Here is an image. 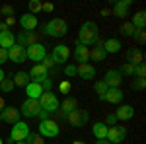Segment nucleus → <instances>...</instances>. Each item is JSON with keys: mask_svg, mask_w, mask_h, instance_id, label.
<instances>
[{"mask_svg": "<svg viewBox=\"0 0 146 144\" xmlns=\"http://www.w3.org/2000/svg\"><path fill=\"white\" fill-rule=\"evenodd\" d=\"M100 37L98 33V25L96 22H84L82 23V27H80L78 31V45H84V47H92V45L96 43V39Z\"/></svg>", "mask_w": 146, "mask_h": 144, "instance_id": "1", "label": "nucleus"}, {"mask_svg": "<svg viewBox=\"0 0 146 144\" xmlns=\"http://www.w3.org/2000/svg\"><path fill=\"white\" fill-rule=\"evenodd\" d=\"M68 31V23L60 18H53L43 25V33L49 37H64Z\"/></svg>", "mask_w": 146, "mask_h": 144, "instance_id": "2", "label": "nucleus"}, {"mask_svg": "<svg viewBox=\"0 0 146 144\" xmlns=\"http://www.w3.org/2000/svg\"><path fill=\"white\" fill-rule=\"evenodd\" d=\"M39 134L43 138H56L58 133H60V127L58 123L53 121V119H47V121H39V127H37Z\"/></svg>", "mask_w": 146, "mask_h": 144, "instance_id": "3", "label": "nucleus"}, {"mask_svg": "<svg viewBox=\"0 0 146 144\" xmlns=\"http://www.w3.org/2000/svg\"><path fill=\"white\" fill-rule=\"evenodd\" d=\"M39 103H41V109L47 111V113L51 115V113H56V111H58V103H60V101L56 100V96L53 92H43L41 98H39Z\"/></svg>", "mask_w": 146, "mask_h": 144, "instance_id": "4", "label": "nucleus"}, {"mask_svg": "<svg viewBox=\"0 0 146 144\" xmlns=\"http://www.w3.org/2000/svg\"><path fill=\"white\" fill-rule=\"evenodd\" d=\"M29 133H31L29 131V125L25 121H18L10 131V140L12 142H25V138H27Z\"/></svg>", "mask_w": 146, "mask_h": 144, "instance_id": "5", "label": "nucleus"}, {"mask_svg": "<svg viewBox=\"0 0 146 144\" xmlns=\"http://www.w3.org/2000/svg\"><path fill=\"white\" fill-rule=\"evenodd\" d=\"M25 56H27L29 60H33L35 64L43 62V58L47 56V49H45V45L35 43V45H31V47H27V49H25Z\"/></svg>", "mask_w": 146, "mask_h": 144, "instance_id": "6", "label": "nucleus"}, {"mask_svg": "<svg viewBox=\"0 0 146 144\" xmlns=\"http://www.w3.org/2000/svg\"><path fill=\"white\" fill-rule=\"evenodd\" d=\"M68 123L72 125V127H84V125H88V119H90V113L86 109H74L72 113H68L66 115Z\"/></svg>", "mask_w": 146, "mask_h": 144, "instance_id": "7", "label": "nucleus"}, {"mask_svg": "<svg viewBox=\"0 0 146 144\" xmlns=\"http://www.w3.org/2000/svg\"><path fill=\"white\" fill-rule=\"evenodd\" d=\"M39 111H41V103L39 100H23L22 107H20V113L25 115V117H37L39 115Z\"/></svg>", "mask_w": 146, "mask_h": 144, "instance_id": "8", "label": "nucleus"}, {"mask_svg": "<svg viewBox=\"0 0 146 144\" xmlns=\"http://www.w3.org/2000/svg\"><path fill=\"white\" fill-rule=\"evenodd\" d=\"M125 136H127V129L125 127H119V125H113L107 129V136H105V140L111 144H119L125 140Z\"/></svg>", "mask_w": 146, "mask_h": 144, "instance_id": "9", "label": "nucleus"}, {"mask_svg": "<svg viewBox=\"0 0 146 144\" xmlns=\"http://www.w3.org/2000/svg\"><path fill=\"white\" fill-rule=\"evenodd\" d=\"M27 74H29V80H31V82H35V84H39V86H41L47 78H49V70L39 62V64H33L31 70H29Z\"/></svg>", "mask_w": 146, "mask_h": 144, "instance_id": "10", "label": "nucleus"}, {"mask_svg": "<svg viewBox=\"0 0 146 144\" xmlns=\"http://www.w3.org/2000/svg\"><path fill=\"white\" fill-rule=\"evenodd\" d=\"M74 109H78V101H76V98H70V96H68V98H64L62 103H58V111H56V113H58L60 119H66V115L72 113Z\"/></svg>", "mask_w": 146, "mask_h": 144, "instance_id": "11", "label": "nucleus"}, {"mask_svg": "<svg viewBox=\"0 0 146 144\" xmlns=\"http://www.w3.org/2000/svg\"><path fill=\"white\" fill-rule=\"evenodd\" d=\"M51 56H53V60H55L56 64L60 66L62 62H66L68 56H70V49H68V45H56V47H53V53H51Z\"/></svg>", "mask_w": 146, "mask_h": 144, "instance_id": "12", "label": "nucleus"}, {"mask_svg": "<svg viewBox=\"0 0 146 144\" xmlns=\"http://www.w3.org/2000/svg\"><path fill=\"white\" fill-rule=\"evenodd\" d=\"M37 31H20L18 37H16V45H22V47H31V45L37 43Z\"/></svg>", "mask_w": 146, "mask_h": 144, "instance_id": "13", "label": "nucleus"}, {"mask_svg": "<svg viewBox=\"0 0 146 144\" xmlns=\"http://www.w3.org/2000/svg\"><path fill=\"white\" fill-rule=\"evenodd\" d=\"M20 109L18 107H14V105H6L4 111H2V121L4 123H10V125H16V123L20 121Z\"/></svg>", "mask_w": 146, "mask_h": 144, "instance_id": "14", "label": "nucleus"}, {"mask_svg": "<svg viewBox=\"0 0 146 144\" xmlns=\"http://www.w3.org/2000/svg\"><path fill=\"white\" fill-rule=\"evenodd\" d=\"M127 62L133 64V66H138V64H144V53L138 49V47H133L127 51Z\"/></svg>", "mask_w": 146, "mask_h": 144, "instance_id": "15", "label": "nucleus"}, {"mask_svg": "<svg viewBox=\"0 0 146 144\" xmlns=\"http://www.w3.org/2000/svg\"><path fill=\"white\" fill-rule=\"evenodd\" d=\"M76 76H80L82 80H94L96 78V68L90 62H82L76 66Z\"/></svg>", "mask_w": 146, "mask_h": 144, "instance_id": "16", "label": "nucleus"}, {"mask_svg": "<svg viewBox=\"0 0 146 144\" xmlns=\"http://www.w3.org/2000/svg\"><path fill=\"white\" fill-rule=\"evenodd\" d=\"M8 58H10L12 62H25V47L22 45H14L8 49Z\"/></svg>", "mask_w": 146, "mask_h": 144, "instance_id": "17", "label": "nucleus"}, {"mask_svg": "<svg viewBox=\"0 0 146 144\" xmlns=\"http://www.w3.org/2000/svg\"><path fill=\"white\" fill-rule=\"evenodd\" d=\"M18 23L22 25L23 31H33L39 22H37V16H33V14H29V12H27V14H23L22 18L18 20Z\"/></svg>", "mask_w": 146, "mask_h": 144, "instance_id": "18", "label": "nucleus"}, {"mask_svg": "<svg viewBox=\"0 0 146 144\" xmlns=\"http://www.w3.org/2000/svg\"><path fill=\"white\" fill-rule=\"evenodd\" d=\"M103 82L107 84V88H119L123 82V76L119 74V70H107L103 76Z\"/></svg>", "mask_w": 146, "mask_h": 144, "instance_id": "19", "label": "nucleus"}, {"mask_svg": "<svg viewBox=\"0 0 146 144\" xmlns=\"http://www.w3.org/2000/svg\"><path fill=\"white\" fill-rule=\"evenodd\" d=\"M113 115L117 117V121H131L135 117V107L133 105H121Z\"/></svg>", "mask_w": 146, "mask_h": 144, "instance_id": "20", "label": "nucleus"}, {"mask_svg": "<svg viewBox=\"0 0 146 144\" xmlns=\"http://www.w3.org/2000/svg\"><path fill=\"white\" fill-rule=\"evenodd\" d=\"M129 6H131V0H117V2L113 4V16H117V18H125V16H127V10H129Z\"/></svg>", "mask_w": 146, "mask_h": 144, "instance_id": "21", "label": "nucleus"}, {"mask_svg": "<svg viewBox=\"0 0 146 144\" xmlns=\"http://www.w3.org/2000/svg\"><path fill=\"white\" fill-rule=\"evenodd\" d=\"M74 58L78 60V64L88 62V60H90V49H88V47H84V45H78V43H76V49H74Z\"/></svg>", "mask_w": 146, "mask_h": 144, "instance_id": "22", "label": "nucleus"}, {"mask_svg": "<svg viewBox=\"0 0 146 144\" xmlns=\"http://www.w3.org/2000/svg\"><path fill=\"white\" fill-rule=\"evenodd\" d=\"M16 45V35L12 33V31H4V33H0V49H10Z\"/></svg>", "mask_w": 146, "mask_h": 144, "instance_id": "23", "label": "nucleus"}, {"mask_svg": "<svg viewBox=\"0 0 146 144\" xmlns=\"http://www.w3.org/2000/svg\"><path fill=\"white\" fill-rule=\"evenodd\" d=\"M25 94H27L29 100H39L41 94H43V88H41L39 84H35V82H29V84L25 86Z\"/></svg>", "mask_w": 146, "mask_h": 144, "instance_id": "24", "label": "nucleus"}, {"mask_svg": "<svg viewBox=\"0 0 146 144\" xmlns=\"http://www.w3.org/2000/svg\"><path fill=\"white\" fill-rule=\"evenodd\" d=\"M123 96H125V94L121 92V88H109L103 100L109 101V103H119V101L123 100Z\"/></svg>", "mask_w": 146, "mask_h": 144, "instance_id": "25", "label": "nucleus"}, {"mask_svg": "<svg viewBox=\"0 0 146 144\" xmlns=\"http://www.w3.org/2000/svg\"><path fill=\"white\" fill-rule=\"evenodd\" d=\"M107 125L103 121H98L96 125H94V129H92V133H94V136L98 138V140H105V136H107Z\"/></svg>", "mask_w": 146, "mask_h": 144, "instance_id": "26", "label": "nucleus"}, {"mask_svg": "<svg viewBox=\"0 0 146 144\" xmlns=\"http://www.w3.org/2000/svg\"><path fill=\"white\" fill-rule=\"evenodd\" d=\"M103 51H105V53H119V51H121V41L115 39V37L105 39V43H103Z\"/></svg>", "mask_w": 146, "mask_h": 144, "instance_id": "27", "label": "nucleus"}, {"mask_svg": "<svg viewBox=\"0 0 146 144\" xmlns=\"http://www.w3.org/2000/svg\"><path fill=\"white\" fill-rule=\"evenodd\" d=\"M12 82H14V86H22V88H25V86H27L31 80H29V74L22 70V72H16V74H14Z\"/></svg>", "mask_w": 146, "mask_h": 144, "instance_id": "28", "label": "nucleus"}, {"mask_svg": "<svg viewBox=\"0 0 146 144\" xmlns=\"http://www.w3.org/2000/svg\"><path fill=\"white\" fill-rule=\"evenodd\" d=\"M131 23L135 25L136 29H144L146 27V12H136L135 16H133V20H131Z\"/></svg>", "mask_w": 146, "mask_h": 144, "instance_id": "29", "label": "nucleus"}, {"mask_svg": "<svg viewBox=\"0 0 146 144\" xmlns=\"http://www.w3.org/2000/svg\"><path fill=\"white\" fill-rule=\"evenodd\" d=\"M119 31H121V35H123V37H136V31H138V29H136L131 22H127V23H123V25H121V29H119Z\"/></svg>", "mask_w": 146, "mask_h": 144, "instance_id": "30", "label": "nucleus"}, {"mask_svg": "<svg viewBox=\"0 0 146 144\" xmlns=\"http://www.w3.org/2000/svg\"><path fill=\"white\" fill-rule=\"evenodd\" d=\"M105 56H107V53H105L103 49H100V47H94V49H90V58H92V60H96V62H101Z\"/></svg>", "mask_w": 146, "mask_h": 144, "instance_id": "31", "label": "nucleus"}, {"mask_svg": "<svg viewBox=\"0 0 146 144\" xmlns=\"http://www.w3.org/2000/svg\"><path fill=\"white\" fill-rule=\"evenodd\" d=\"M94 90H96V94H98V98H100L101 101H103V98H105V94H107V84L103 82V80H100V82H96L94 84Z\"/></svg>", "mask_w": 146, "mask_h": 144, "instance_id": "32", "label": "nucleus"}, {"mask_svg": "<svg viewBox=\"0 0 146 144\" xmlns=\"http://www.w3.org/2000/svg\"><path fill=\"white\" fill-rule=\"evenodd\" d=\"M25 144H45V140L39 133H29L25 138Z\"/></svg>", "mask_w": 146, "mask_h": 144, "instance_id": "33", "label": "nucleus"}, {"mask_svg": "<svg viewBox=\"0 0 146 144\" xmlns=\"http://www.w3.org/2000/svg\"><path fill=\"white\" fill-rule=\"evenodd\" d=\"M14 88H16V86H14L12 78H4V80L0 82V92H2V94H10Z\"/></svg>", "mask_w": 146, "mask_h": 144, "instance_id": "34", "label": "nucleus"}, {"mask_svg": "<svg viewBox=\"0 0 146 144\" xmlns=\"http://www.w3.org/2000/svg\"><path fill=\"white\" fill-rule=\"evenodd\" d=\"M135 68L133 64H129V62H123V66L119 68V74L121 76H135Z\"/></svg>", "mask_w": 146, "mask_h": 144, "instance_id": "35", "label": "nucleus"}, {"mask_svg": "<svg viewBox=\"0 0 146 144\" xmlns=\"http://www.w3.org/2000/svg\"><path fill=\"white\" fill-rule=\"evenodd\" d=\"M131 88L135 90V92H142L146 88V78H135L133 84H131Z\"/></svg>", "mask_w": 146, "mask_h": 144, "instance_id": "36", "label": "nucleus"}, {"mask_svg": "<svg viewBox=\"0 0 146 144\" xmlns=\"http://www.w3.org/2000/svg\"><path fill=\"white\" fill-rule=\"evenodd\" d=\"M27 8H29V14H33V16H37V14L41 12V0H29Z\"/></svg>", "mask_w": 146, "mask_h": 144, "instance_id": "37", "label": "nucleus"}, {"mask_svg": "<svg viewBox=\"0 0 146 144\" xmlns=\"http://www.w3.org/2000/svg\"><path fill=\"white\" fill-rule=\"evenodd\" d=\"M70 90H72V86H70L68 80H62V82L58 84V92H60V94H70Z\"/></svg>", "mask_w": 146, "mask_h": 144, "instance_id": "38", "label": "nucleus"}, {"mask_svg": "<svg viewBox=\"0 0 146 144\" xmlns=\"http://www.w3.org/2000/svg\"><path fill=\"white\" fill-rule=\"evenodd\" d=\"M64 76L66 78L76 76V64H66V66H64Z\"/></svg>", "mask_w": 146, "mask_h": 144, "instance_id": "39", "label": "nucleus"}, {"mask_svg": "<svg viewBox=\"0 0 146 144\" xmlns=\"http://www.w3.org/2000/svg\"><path fill=\"white\" fill-rule=\"evenodd\" d=\"M0 14H2V16H6V18L14 16V6H10V4H4V6L0 8Z\"/></svg>", "mask_w": 146, "mask_h": 144, "instance_id": "40", "label": "nucleus"}, {"mask_svg": "<svg viewBox=\"0 0 146 144\" xmlns=\"http://www.w3.org/2000/svg\"><path fill=\"white\" fill-rule=\"evenodd\" d=\"M135 76L136 78H146V66L144 64H138V66L135 68Z\"/></svg>", "mask_w": 146, "mask_h": 144, "instance_id": "41", "label": "nucleus"}, {"mask_svg": "<svg viewBox=\"0 0 146 144\" xmlns=\"http://www.w3.org/2000/svg\"><path fill=\"white\" fill-rule=\"evenodd\" d=\"M53 10H55V4L53 2H41V12H49L51 14Z\"/></svg>", "mask_w": 146, "mask_h": 144, "instance_id": "42", "label": "nucleus"}, {"mask_svg": "<svg viewBox=\"0 0 146 144\" xmlns=\"http://www.w3.org/2000/svg\"><path fill=\"white\" fill-rule=\"evenodd\" d=\"M136 39H138L140 45H144V41H146V31L144 29H138V31H136Z\"/></svg>", "mask_w": 146, "mask_h": 144, "instance_id": "43", "label": "nucleus"}, {"mask_svg": "<svg viewBox=\"0 0 146 144\" xmlns=\"http://www.w3.org/2000/svg\"><path fill=\"white\" fill-rule=\"evenodd\" d=\"M103 123H105L107 127H113V125L117 123V117H115V115H107V119H105Z\"/></svg>", "mask_w": 146, "mask_h": 144, "instance_id": "44", "label": "nucleus"}, {"mask_svg": "<svg viewBox=\"0 0 146 144\" xmlns=\"http://www.w3.org/2000/svg\"><path fill=\"white\" fill-rule=\"evenodd\" d=\"M8 60V51L6 49H0V64H4Z\"/></svg>", "mask_w": 146, "mask_h": 144, "instance_id": "45", "label": "nucleus"}, {"mask_svg": "<svg viewBox=\"0 0 146 144\" xmlns=\"http://www.w3.org/2000/svg\"><path fill=\"white\" fill-rule=\"evenodd\" d=\"M4 23H6V25H8V29H10L12 25H16V23H18V20H16L14 16H10V18H6V20H4Z\"/></svg>", "mask_w": 146, "mask_h": 144, "instance_id": "46", "label": "nucleus"}, {"mask_svg": "<svg viewBox=\"0 0 146 144\" xmlns=\"http://www.w3.org/2000/svg\"><path fill=\"white\" fill-rule=\"evenodd\" d=\"M4 31H10V29H8V25L4 22H0V33H4Z\"/></svg>", "mask_w": 146, "mask_h": 144, "instance_id": "47", "label": "nucleus"}, {"mask_svg": "<svg viewBox=\"0 0 146 144\" xmlns=\"http://www.w3.org/2000/svg\"><path fill=\"white\" fill-rule=\"evenodd\" d=\"M4 107H6V101H4V98H2V96H0V113H2V111H4Z\"/></svg>", "mask_w": 146, "mask_h": 144, "instance_id": "48", "label": "nucleus"}, {"mask_svg": "<svg viewBox=\"0 0 146 144\" xmlns=\"http://www.w3.org/2000/svg\"><path fill=\"white\" fill-rule=\"evenodd\" d=\"M109 14H111V10H107V8H103V10H101V16H103V18H105V16H109Z\"/></svg>", "mask_w": 146, "mask_h": 144, "instance_id": "49", "label": "nucleus"}, {"mask_svg": "<svg viewBox=\"0 0 146 144\" xmlns=\"http://www.w3.org/2000/svg\"><path fill=\"white\" fill-rule=\"evenodd\" d=\"M4 78H6V74H4V70H2V68H0V82H2V80H4Z\"/></svg>", "mask_w": 146, "mask_h": 144, "instance_id": "50", "label": "nucleus"}, {"mask_svg": "<svg viewBox=\"0 0 146 144\" xmlns=\"http://www.w3.org/2000/svg\"><path fill=\"white\" fill-rule=\"evenodd\" d=\"M96 144H111V142H107V140H96Z\"/></svg>", "mask_w": 146, "mask_h": 144, "instance_id": "51", "label": "nucleus"}, {"mask_svg": "<svg viewBox=\"0 0 146 144\" xmlns=\"http://www.w3.org/2000/svg\"><path fill=\"white\" fill-rule=\"evenodd\" d=\"M72 144H86V142H82V140H74Z\"/></svg>", "mask_w": 146, "mask_h": 144, "instance_id": "52", "label": "nucleus"}, {"mask_svg": "<svg viewBox=\"0 0 146 144\" xmlns=\"http://www.w3.org/2000/svg\"><path fill=\"white\" fill-rule=\"evenodd\" d=\"M14 144H25V142H14Z\"/></svg>", "mask_w": 146, "mask_h": 144, "instance_id": "53", "label": "nucleus"}, {"mask_svg": "<svg viewBox=\"0 0 146 144\" xmlns=\"http://www.w3.org/2000/svg\"><path fill=\"white\" fill-rule=\"evenodd\" d=\"M0 121H2V113H0Z\"/></svg>", "mask_w": 146, "mask_h": 144, "instance_id": "54", "label": "nucleus"}, {"mask_svg": "<svg viewBox=\"0 0 146 144\" xmlns=\"http://www.w3.org/2000/svg\"><path fill=\"white\" fill-rule=\"evenodd\" d=\"M0 144H2V138H0Z\"/></svg>", "mask_w": 146, "mask_h": 144, "instance_id": "55", "label": "nucleus"}, {"mask_svg": "<svg viewBox=\"0 0 146 144\" xmlns=\"http://www.w3.org/2000/svg\"><path fill=\"white\" fill-rule=\"evenodd\" d=\"M119 144H123V142H119Z\"/></svg>", "mask_w": 146, "mask_h": 144, "instance_id": "56", "label": "nucleus"}]
</instances>
